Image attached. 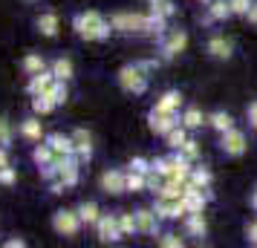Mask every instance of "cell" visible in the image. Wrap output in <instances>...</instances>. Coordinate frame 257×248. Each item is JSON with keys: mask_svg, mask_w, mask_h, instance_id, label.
Returning a JSON list of instances; mask_svg holds the SVG:
<instances>
[{"mask_svg": "<svg viewBox=\"0 0 257 248\" xmlns=\"http://www.w3.org/2000/svg\"><path fill=\"white\" fill-rule=\"evenodd\" d=\"M136 225H139L142 231H148V234H151V231H153V216L148 211H142L139 213V222H136Z\"/></svg>", "mask_w": 257, "mask_h": 248, "instance_id": "cell-20", "label": "cell"}, {"mask_svg": "<svg viewBox=\"0 0 257 248\" xmlns=\"http://www.w3.org/2000/svg\"><path fill=\"white\" fill-rule=\"evenodd\" d=\"M98 228H101V239H116V236H118L116 219H110V216H107V219H101V222H98Z\"/></svg>", "mask_w": 257, "mask_h": 248, "instance_id": "cell-11", "label": "cell"}, {"mask_svg": "<svg viewBox=\"0 0 257 248\" xmlns=\"http://www.w3.org/2000/svg\"><path fill=\"white\" fill-rule=\"evenodd\" d=\"M194 182H197V185H205V182H208V173H197V176H194Z\"/></svg>", "mask_w": 257, "mask_h": 248, "instance_id": "cell-33", "label": "cell"}, {"mask_svg": "<svg viewBox=\"0 0 257 248\" xmlns=\"http://www.w3.org/2000/svg\"><path fill=\"white\" fill-rule=\"evenodd\" d=\"M0 142H3V144L9 142V127H6V121H3V118H0Z\"/></svg>", "mask_w": 257, "mask_h": 248, "instance_id": "cell-30", "label": "cell"}, {"mask_svg": "<svg viewBox=\"0 0 257 248\" xmlns=\"http://www.w3.org/2000/svg\"><path fill=\"white\" fill-rule=\"evenodd\" d=\"M251 239H254V242H257V225H254V228H251Z\"/></svg>", "mask_w": 257, "mask_h": 248, "instance_id": "cell-37", "label": "cell"}, {"mask_svg": "<svg viewBox=\"0 0 257 248\" xmlns=\"http://www.w3.org/2000/svg\"><path fill=\"white\" fill-rule=\"evenodd\" d=\"M168 139H171L174 147H182V144H185V133H182V130H171V133H168Z\"/></svg>", "mask_w": 257, "mask_h": 248, "instance_id": "cell-24", "label": "cell"}, {"mask_svg": "<svg viewBox=\"0 0 257 248\" xmlns=\"http://www.w3.org/2000/svg\"><path fill=\"white\" fill-rule=\"evenodd\" d=\"M124 182H127V188H130V190H136V188H142V185H145V182H142L139 176H127Z\"/></svg>", "mask_w": 257, "mask_h": 248, "instance_id": "cell-29", "label": "cell"}, {"mask_svg": "<svg viewBox=\"0 0 257 248\" xmlns=\"http://www.w3.org/2000/svg\"><path fill=\"white\" fill-rule=\"evenodd\" d=\"M49 87H52V78L49 75H38L35 81H32V93L44 95V93H49Z\"/></svg>", "mask_w": 257, "mask_h": 248, "instance_id": "cell-12", "label": "cell"}, {"mask_svg": "<svg viewBox=\"0 0 257 248\" xmlns=\"http://www.w3.org/2000/svg\"><path fill=\"white\" fill-rule=\"evenodd\" d=\"M113 24H116L118 29H127V32H142V29L153 26V21H148V18H139V15H118Z\"/></svg>", "mask_w": 257, "mask_h": 248, "instance_id": "cell-2", "label": "cell"}, {"mask_svg": "<svg viewBox=\"0 0 257 248\" xmlns=\"http://www.w3.org/2000/svg\"><path fill=\"white\" fill-rule=\"evenodd\" d=\"M55 228H58L61 234H75V228H78V219H75V213L61 211L58 216H55Z\"/></svg>", "mask_w": 257, "mask_h": 248, "instance_id": "cell-5", "label": "cell"}, {"mask_svg": "<svg viewBox=\"0 0 257 248\" xmlns=\"http://www.w3.org/2000/svg\"><path fill=\"white\" fill-rule=\"evenodd\" d=\"M75 147H78V150H81L84 156H90V136H87L84 130L75 133Z\"/></svg>", "mask_w": 257, "mask_h": 248, "instance_id": "cell-14", "label": "cell"}, {"mask_svg": "<svg viewBox=\"0 0 257 248\" xmlns=\"http://www.w3.org/2000/svg\"><path fill=\"white\" fill-rule=\"evenodd\" d=\"M185 32H174V35L168 38V44H165V52H168V55H176V52H182V49H185Z\"/></svg>", "mask_w": 257, "mask_h": 248, "instance_id": "cell-6", "label": "cell"}, {"mask_svg": "<svg viewBox=\"0 0 257 248\" xmlns=\"http://www.w3.org/2000/svg\"><path fill=\"white\" fill-rule=\"evenodd\" d=\"M81 216L87 219V222H95V219H98V208H95L93 202H87V205L81 208Z\"/></svg>", "mask_w": 257, "mask_h": 248, "instance_id": "cell-18", "label": "cell"}, {"mask_svg": "<svg viewBox=\"0 0 257 248\" xmlns=\"http://www.w3.org/2000/svg\"><path fill=\"white\" fill-rule=\"evenodd\" d=\"M188 228H191L194 234H202V231H205V222H202V216H199V213H194V216H191V222H188Z\"/></svg>", "mask_w": 257, "mask_h": 248, "instance_id": "cell-21", "label": "cell"}, {"mask_svg": "<svg viewBox=\"0 0 257 248\" xmlns=\"http://www.w3.org/2000/svg\"><path fill=\"white\" fill-rule=\"evenodd\" d=\"M208 52L211 55H217V58H228V55H231V44L222 41V38H214V41L208 44Z\"/></svg>", "mask_w": 257, "mask_h": 248, "instance_id": "cell-8", "label": "cell"}, {"mask_svg": "<svg viewBox=\"0 0 257 248\" xmlns=\"http://www.w3.org/2000/svg\"><path fill=\"white\" fill-rule=\"evenodd\" d=\"M153 130H159V133L171 130V118H168V113H162V110H153Z\"/></svg>", "mask_w": 257, "mask_h": 248, "instance_id": "cell-10", "label": "cell"}, {"mask_svg": "<svg viewBox=\"0 0 257 248\" xmlns=\"http://www.w3.org/2000/svg\"><path fill=\"white\" fill-rule=\"evenodd\" d=\"M52 147H55L58 153H61V150H64V153H70L72 142H70V139H64V136H52Z\"/></svg>", "mask_w": 257, "mask_h": 248, "instance_id": "cell-17", "label": "cell"}, {"mask_svg": "<svg viewBox=\"0 0 257 248\" xmlns=\"http://www.w3.org/2000/svg\"><path fill=\"white\" fill-rule=\"evenodd\" d=\"M75 26H78V32H81L84 38H104L107 35V24L98 18L95 12H87V15H81L78 21H75Z\"/></svg>", "mask_w": 257, "mask_h": 248, "instance_id": "cell-1", "label": "cell"}, {"mask_svg": "<svg viewBox=\"0 0 257 248\" xmlns=\"http://www.w3.org/2000/svg\"><path fill=\"white\" fill-rule=\"evenodd\" d=\"M162 245H179V239L176 236H168V239H162Z\"/></svg>", "mask_w": 257, "mask_h": 248, "instance_id": "cell-34", "label": "cell"}, {"mask_svg": "<svg viewBox=\"0 0 257 248\" xmlns=\"http://www.w3.org/2000/svg\"><path fill=\"white\" fill-rule=\"evenodd\" d=\"M211 121H214V127H217V130H228V127H231V118L225 116V113H214Z\"/></svg>", "mask_w": 257, "mask_h": 248, "instance_id": "cell-16", "label": "cell"}, {"mask_svg": "<svg viewBox=\"0 0 257 248\" xmlns=\"http://www.w3.org/2000/svg\"><path fill=\"white\" fill-rule=\"evenodd\" d=\"M55 75H58V78H70V75H72V64L67 58L55 61Z\"/></svg>", "mask_w": 257, "mask_h": 248, "instance_id": "cell-15", "label": "cell"}, {"mask_svg": "<svg viewBox=\"0 0 257 248\" xmlns=\"http://www.w3.org/2000/svg\"><path fill=\"white\" fill-rule=\"evenodd\" d=\"M41 67H44V64H41V61H38V58H26V70L38 72V70H41Z\"/></svg>", "mask_w": 257, "mask_h": 248, "instance_id": "cell-31", "label": "cell"}, {"mask_svg": "<svg viewBox=\"0 0 257 248\" xmlns=\"http://www.w3.org/2000/svg\"><path fill=\"white\" fill-rule=\"evenodd\" d=\"M248 18H251V21L257 24V6H248Z\"/></svg>", "mask_w": 257, "mask_h": 248, "instance_id": "cell-35", "label": "cell"}, {"mask_svg": "<svg viewBox=\"0 0 257 248\" xmlns=\"http://www.w3.org/2000/svg\"><path fill=\"white\" fill-rule=\"evenodd\" d=\"M121 231H124V234L136 231V222H133V216H124V219H121Z\"/></svg>", "mask_w": 257, "mask_h": 248, "instance_id": "cell-26", "label": "cell"}, {"mask_svg": "<svg viewBox=\"0 0 257 248\" xmlns=\"http://www.w3.org/2000/svg\"><path fill=\"white\" fill-rule=\"evenodd\" d=\"M151 3H153V12H159V15H171L174 12L171 0H151Z\"/></svg>", "mask_w": 257, "mask_h": 248, "instance_id": "cell-19", "label": "cell"}, {"mask_svg": "<svg viewBox=\"0 0 257 248\" xmlns=\"http://www.w3.org/2000/svg\"><path fill=\"white\" fill-rule=\"evenodd\" d=\"M176 104H179V95H176V93H168V95L162 98V101L156 104V110H162V113H171V110H174Z\"/></svg>", "mask_w": 257, "mask_h": 248, "instance_id": "cell-13", "label": "cell"}, {"mask_svg": "<svg viewBox=\"0 0 257 248\" xmlns=\"http://www.w3.org/2000/svg\"><path fill=\"white\" fill-rule=\"evenodd\" d=\"M228 6H231V3H214V9H211V15H214V18H222V15H228V12H231Z\"/></svg>", "mask_w": 257, "mask_h": 248, "instance_id": "cell-25", "label": "cell"}, {"mask_svg": "<svg viewBox=\"0 0 257 248\" xmlns=\"http://www.w3.org/2000/svg\"><path fill=\"white\" fill-rule=\"evenodd\" d=\"M38 26H41L44 35H55V32H58V18H55V15H44V18L38 21Z\"/></svg>", "mask_w": 257, "mask_h": 248, "instance_id": "cell-9", "label": "cell"}, {"mask_svg": "<svg viewBox=\"0 0 257 248\" xmlns=\"http://www.w3.org/2000/svg\"><path fill=\"white\" fill-rule=\"evenodd\" d=\"M24 133L29 136V139H41V127H38V121H26Z\"/></svg>", "mask_w": 257, "mask_h": 248, "instance_id": "cell-23", "label": "cell"}, {"mask_svg": "<svg viewBox=\"0 0 257 248\" xmlns=\"http://www.w3.org/2000/svg\"><path fill=\"white\" fill-rule=\"evenodd\" d=\"M0 182H6V185H9V182H15V173L9 170V167H0Z\"/></svg>", "mask_w": 257, "mask_h": 248, "instance_id": "cell-28", "label": "cell"}, {"mask_svg": "<svg viewBox=\"0 0 257 248\" xmlns=\"http://www.w3.org/2000/svg\"><path fill=\"white\" fill-rule=\"evenodd\" d=\"M185 124H188V127H197V124H202L199 110H188V113H185Z\"/></svg>", "mask_w": 257, "mask_h": 248, "instance_id": "cell-22", "label": "cell"}, {"mask_svg": "<svg viewBox=\"0 0 257 248\" xmlns=\"http://www.w3.org/2000/svg\"><path fill=\"white\" fill-rule=\"evenodd\" d=\"M0 167H6V153L0 150Z\"/></svg>", "mask_w": 257, "mask_h": 248, "instance_id": "cell-36", "label": "cell"}, {"mask_svg": "<svg viewBox=\"0 0 257 248\" xmlns=\"http://www.w3.org/2000/svg\"><path fill=\"white\" fill-rule=\"evenodd\" d=\"M101 185H104L110 193H118V190H124V179H121V173H104V179H101Z\"/></svg>", "mask_w": 257, "mask_h": 248, "instance_id": "cell-7", "label": "cell"}, {"mask_svg": "<svg viewBox=\"0 0 257 248\" xmlns=\"http://www.w3.org/2000/svg\"><path fill=\"white\" fill-rule=\"evenodd\" d=\"M248 116H251V121H254V127H257V101L248 107Z\"/></svg>", "mask_w": 257, "mask_h": 248, "instance_id": "cell-32", "label": "cell"}, {"mask_svg": "<svg viewBox=\"0 0 257 248\" xmlns=\"http://www.w3.org/2000/svg\"><path fill=\"white\" fill-rule=\"evenodd\" d=\"M222 147L228 150V153H243V147H245V139H243V133H237V130H225V139H222Z\"/></svg>", "mask_w": 257, "mask_h": 248, "instance_id": "cell-4", "label": "cell"}, {"mask_svg": "<svg viewBox=\"0 0 257 248\" xmlns=\"http://www.w3.org/2000/svg\"><path fill=\"white\" fill-rule=\"evenodd\" d=\"M121 87H124V90H133V93H142V90H145L142 70H136V67H127V70L121 72Z\"/></svg>", "mask_w": 257, "mask_h": 248, "instance_id": "cell-3", "label": "cell"}, {"mask_svg": "<svg viewBox=\"0 0 257 248\" xmlns=\"http://www.w3.org/2000/svg\"><path fill=\"white\" fill-rule=\"evenodd\" d=\"M234 12H248V0H231Z\"/></svg>", "mask_w": 257, "mask_h": 248, "instance_id": "cell-27", "label": "cell"}]
</instances>
